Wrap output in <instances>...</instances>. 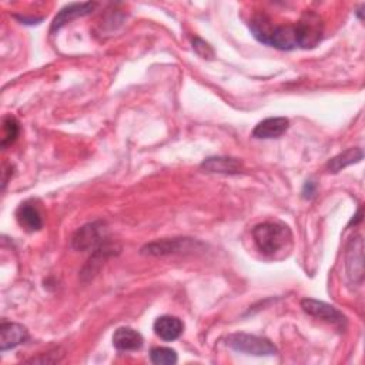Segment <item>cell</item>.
<instances>
[{
    "mask_svg": "<svg viewBox=\"0 0 365 365\" xmlns=\"http://www.w3.org/2000/svg\"><path fill=\"white\" fill-rule=\"evenodd\" d=\"M289 127V120L285 117H270L263 120L253 130V137L256 138H278Z\"/></svg>",
    "mask_w": 365,
    "mask_h": 365,
    "instance_id": "11",
    "label": "cell"
},
{
    "mask_svg": "<svg viewBox=\"0 0 365 365\" xmlns=\"http://www.w3.org/2000/svg\"><path fill=\"white\" fill-rule=\"evenodd\" d=\"M113 345L119 351H136L143 345V337L133 328L121 327L113 334Z\"/></svg>",
    "mask_w": 365,
    "mask_h": 365,
    "instance_id": "13",
    "label": "cell"
},
{
    "mask_svg": "<svg viewBox=\"0 0 365 365\" xmlns=\"http://www.w3.org/2000/svg\"><path fill=\"white\" fill-rule=\"evenodd\" d=\"M19 131H20V127H19L18 120L13 116H6L4 119V137H2L4 149H6L9 144L16 141Z\"/></svg>",
    "mask_w": 365,
    "mask_h": 365,
    "instance_id": "16",
    "label": "cell"
},
{
    "mask_svg": "<svg viewBox=\"0 0 365 365\" xmlns=\"http://www.w3.org/2000/svg\"><path fill=\"white\" fill-rule=\"evenodd\" d=\"M150 358L157 365H173L177 362V352L172 348L166 347H157L153 348L150 352Z\"/></svg>",
    "mask_w": 365,
    "mask_h": 365,
    "instance_id": "17",
    "label": "cell"
},
{
    "mask_svg": "<svg viewBox=\"0 0 365 365\" xmlns=\"http://www.w3.org/2000/svg\"><path fill=\"white\" fill-rule=\"evenodd\" d=\"M29 340L28 328L16 323H2L0 325V347L8 351L25 344Z\"/></svg>",
    "mask_w": 365,
    "mask_h": 365,
    "instance_id": "8",
    "label": "cell"
},
{
    "mask_svg": "<svg viewBox=\"0 0 365 365\" xmlns=\"http://www.w3.org/2000/svg\"><path fill=\"white\" fill-rule=\"evenodd\" d=\"M227 345L233 348L234 351L250 354V355H275L277 348L274 344L265 338L257 337V335H250L244 333H236L227 337L226 340Z\"/></svg>",
    "mask_w": 365,
    "mask_h": 365,
    "instance_id": "3",
    "label": "cell"
},
{
    "mask_svg": "<svg viewBox=\"0 0 365 365\" xmlns=\"http://www.w3.org/2000/svg\"><path fill=\"white\" fill-rule=\"evenodd\" d=\"M364 244L362 237L355 236L348 247L345 256V265L347 274L352 282H361L364 278Z\"/></svg>",
    "mask_w": 365,
    "mask_h": 365,
    "instance_id": "6",
    "label": "cell"
},
{
    "mask_svg": "<svg viewBox=\"0 0 365 365\" xmlns=\"http://www.w3.org/2000/svg\"><path fill=\"white\" fill-rule=\"evenodd\" d=\"M362 157H364V153L361 149H358V148L348 149L347 152L331 159L327 164V169L330 170V173H338L340 170H342L351 164L359 163L362 160Z\"/></svg>",
    "mask_w": 365,
    "mask_h": 365,
    "instance_id": "15",
    "label": "cell"
},
{
    "mask_svg": "<svg viewBox=\"0 0 365 365\" xmlns=\"http://www.w3.org/2000/svg\"><path fill=\"white\" fill-rule=\"evenodd\" d=\"M96 8H97V4H92V2L70 4V5L64 6L57 13V16L54 18V20L52 23V32H56V30L61 29L66 23L75 20L78 18H83V16L90 15Z\"/></svg>",
    "mask_w": 365,
    "mask_h": 365,
    "instance_id": "9",
    "label": "cell"
},
{
    "mask_svg": "<svg viewBox=\"0 0 365 365\" xmlns=\"http://www.w3.org/2000/svg\"><path fill=\"white\" fill-rule=\"evenodd\" d=\"M250 28L257 40L281 50L314 47L323 36V23L313 12H307L296 25L287 26H273L270 19L257 16L251 20Z\"/></svg>",
    "mask_w": 365,
    "mask_h": 365,
    "instance_id": "1",
    "label": "cell"
},
{
    "mask_svg": "<svg viewBox=\"0 0 365 365\" xmlns=\"http://www.w3.org/2000/svg\"><path fill=\"white\" fill-rule=\"evenodd\" d=\"M16 218H18L19 226L29 233L39 232L43 227L42 214H40L39 208L30 201L22 203L19 205V208L16 211Z\"/></svg>",
    "mask_w": 365,
    "mask_h": 365,
    "instance_id": "10",
    "label": "cell"
},
{
    "mask_svg": "<svg viewBox=\"0 0 365 365\" xmlns=\"http://www.w3.org/2000/svg\"><path fill=\"white\" fill-rule=\"evenodd\" d=\"M253 239L257 249L267 257H278L289 250L293 234L282 223H263L254 227Z\"/></svg>",
    "mask_w": 365,
    "mask_h": 365,
    "instance_id": "2",
    "label": "cell"
},
{
    "mask_svg": "<svg viewBox=\"0 0 365 365\" xmlns=\"http://www.w3.org/2000/svg\"><path fill=\"white\" fill-rule=\"evenodd\" d=\"M184 330V324L180 318L173 316H163L155 323V333L164 341L177 340Z\"/></svg>",
    "mask_w": 365,
    "mask_h": 365,
    "instance_id": "12",
    "label": "cell"
},
{
    "mask_svg": "<svg viewBox=\"0 0 365 365\" xmlns=\"http://www.w3.org/2000/svg\"><path fill=\"white\" fill-rule=\"evenodd\" d=\"M307 191L310 193V194H309V197H313V196L316 194V186H314V183H313V181H307V183H306L304 190H303V194H306Z\"/></svg>",
    "mask_w": 365,
    "mask_h": 365,
    "instance_id": "19",
    "label": "cell"
},
{
    "mask_svg": "<svg viewBox=\"0 0 365 365\" xmlns=\"http://www.w3.org/2000/svg\"><path fill=\"white\" fill-rule=\"evenodd\" d=\"M193 47L197 52V54H200L203 59H211L214 56L213 49L208 46V43H205L201 39H194L193 40Z\"/></svg>",
    "mask_w": 365,
    "mask_h": 365,
    "instance_id": "18",
    "label": "cell"
},
{
    "mask_svg": "<svg viewBox=\"0 0 365 365\" xmlns=\"http://www.w3.org/2000/svg\"><path fill=\"white\" fill-rule=\"evenodd\" d=\"M201 169L208 173L218 174H239L241 172V163L232 157H210L203 162Z\"/></svg>",
    "mask_w": 365,
    "mask_h": 365,
    "instance_id": "14",
    "label": "cell"
},
{
    "mask_svg": "<svg viewBox=\"0 0 365 365\" xmlns=\"http://www.w3.org/2000/svg\"><path fill=\"white\" fill-rule=\"evenodd\" d=\"M196 246L200 243L191 239H164L155 243H150L141 249V254L145 256H167L174 253H184L196 250Z\"/></svg>",
    "mask_w": 365,
    "mask_h": 365,
    "instance_id": "5",
    "label": "cell"
},
{
    "mask_svg": "<svg viewBox=\"0 0 365 365\" xmlns=\"http://www.w3.org/2000/svg\"><path fill=\"white\" fill-rule=\"evenodd\" d=\"M301 309L311 317L320 318L323 321H327L330 324H335V325H342L345 324V317L342 313H340L335 307L314 300V299H304L301 301Z\"/></svg>",
    "mask_w": 365,
    "mask_h": 365,
    "instance_id": "7",
    "label": "cell"
},
{
    "mask_svg": "<svg viewBox=\"0 0 365 365\" xmlns=\"http://www.w3.org/2000/svg\"><path fill=\"white\" fill-rule=\"evenodd\" d=\"M106 229L100 222L83 226L73 236L71 246L79 251H95L106 241Z\"/></svg>",
    "mask_w": 365,
    "mask_h": 365,
    "instance_id": "4",
    "label": "cell"
}]
</instances>
